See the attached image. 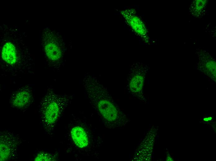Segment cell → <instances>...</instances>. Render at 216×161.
<instances>
[{
  "label": "cell",
  "instance_id": "1",
  "mask_svg": "<svg viewBox=\"0 0 216 161\" xmlns=\"http://www.w3.org/2000/svg\"><path fill=\"white\" fill-rule=\"evenodd\" d=\"M82 84L89 101L105 125L109 128H119L127 125L130 119L96 77L85 75Z\"/></svg>",
  "mask_w": 216,
  "mask_h": 161
},
{
  "label": "cell",
  "instance_id": "2",
  "mask_svg": "<svg viewBox=\"0 0 216 161\" xmlns=\"http://www.w3.org/2000/svg\"><path fill=\"white\" fill-rule=\"evenodd\" d=\"M7 33V32H6ZM1 37L0 69L4 75L17 76L34 73V61L27 47L20 36L13 33Z\"/></svg>",
  "mask_w": 216,
  "mask_h": 161
},
{
  "label": "cell",
  "instance_id": "3",
  "mask_svg": "<svg viewBox=\"0 0 216 161\" xmlns=\"http://www.w3.org/2000/svg\"><path fill=\"white\" fill-rule=\"evenodd\" d=\"M72 96L59 95L48 89L39 106L40 122L44 130L50 134L64 110L70 103Z\"/></svg>",
  "mask_w": 216,
  "mask_h": 161
},
{
  "label": "cell",
  "instance_id": "4",
  "mask_svg": "<svg viewBox=\"0 0 216 161\" xmlns=\"http://www.w3.org/2000/svg\"><path fill=\"white\" fill-rule=\"evenodd\" d=\"M50 30L43 31L42 46L47 65L52 68L57 69L61 66L64 55L63 46L57 39L52 36Z\"/></svg>",
  "mask_w": 216,
  "mask_h": 161
},
{
  "label": "cell",
  "instance_id": "5",
  "mask_svg": "<svg viewBox=\"0 0 216 161\" xmlns=\"http://www.w3.org/2000/svg\"><path fill=\"white\" fill-rule=\"evenodd\" d=\"M21 142L19 136L13 132L8 131L1 132L0 161L10 160L17 158L19 146Z\"/></svg>",
  "mask_w": 216,
  "mask_h": 161
},
{
  "label": "cell",
  "instance_id": "6",
  "mask_svg": "<svg viewBox=\"0 0 216 161\" xmlns=\"http://www.w3.org/2000/svg\"><path fill=\"white\" fill-rule=\"evenodd\" d=\"M145 75L144 70L136 65L129 71L127 78V91L133 96L141 100H143Z\"/></svg>",
  "mask_w": 216,
  "mask_h": 161
},
{
  "label": "cell",
  "instance_id": "7",
  "mask_svg": "<svg viewBox=\"0 0 216 161\" xmlns=\"http://www.w3.org/2000/svg\"><path fill=\"white\" fill-rule=\"evenodd\" d=\"M33 101L32 88L26 85L20 88L12 93L9 103L12 108L24 111L28 109Z\"/></svg>",
  "mask_w": 216,
  "mask_h": 161
},
{
  "label": "cell",
  "instance_id": "8",
  "mask_svg": "<svg viewBox=\"0 0 216 161\" xmlns=\"http://www.w3.org/2000/svg\"><path fill=\"white\" fill-rule=\"evenodd\" d=\"M72 139L74 144L80 148L86 147L88 143V138L86 132L82 127L77 126L71 131Z\"/></svg>",
  "mask_w": 216,
  "mask_h": 161
},
{
  "label": "cell",
  "instance_id": "9",
  "mask_svg": "<svg viewBox=\"0 0 216 161\" xmlns=\"http://www.w3.org/2000/svg\"><path fill=\"white\" fill-rule=\"evenodd\" d=\"M53 154L47 152H42L38 153L35 157L34 161H51L54 159Z\"/></svg>",
  "mask_w": 216,
  "mask_h": 161
},
{
  "label": "cell",
  "instance_id": "10",
  "mask_svg": "<svg viewBox=\"0 0 216 161\" xmlns=\"http://www.w3.org/2000/svg\"><path fill=\"white\" fill-rule=\"evenodd\" d=\"M211 118L209 117V118H205L204 119V120L205 121H208V120H211Z\"/></svg>",
  "mask_w": 216,
  "mask_h": 161
}]
</instances>
